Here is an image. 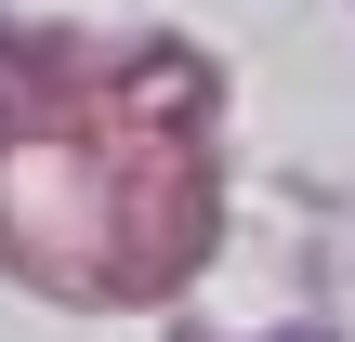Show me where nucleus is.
<instances>
[]
</instances>
